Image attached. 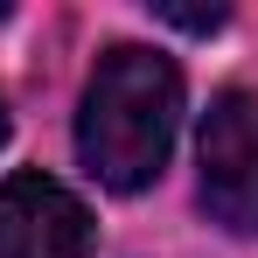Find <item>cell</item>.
Segmentation results:
<instances>
[{"label": "cell", "instance_id": "cell-1", "mask_svg": "<svg viewBox=\"0 0 258 258\" xmlns=\"http://www.w3.org/2000/svg\"><path fill=\"white\" fill-rule=\"evenodd\" d=\"M174 126H181V70L161 49H140V42L105 49L91 84H84V105H77L84 168L112 196H140L168 168Z\"/></svg>", "mask_w": 258, "mask_h": 258}, {"label": "cell", "instance_id": "cell-2", "mask_svg": "<svg viewBox=\"0 0 258 258\" xmlns=\"http://www.w3.org/2000/svg\"><path fill=\"white\" fill-rule=\"evenodd\" d=\"M196 161H203V210L223 230L258 237V91H223L203 112Z\"/></svg>", "mask_w": 258, "mask_h": 258}, {"label": "cell", "instance_id": "cell-3", "mask_svg": "<svg viewBox=\"0 0 258 258\" xmlns=\"http://www.w3.org/2000/svg\"><path fill=\"white\" fill-rule=\"evenodd\" d=\"M91 251H98V223L77 188H63L42 168L0 181V258H91Z\"/></svg>", "mask_w": 258, "mask_h": 258}, {"label": "cell", "instance_id": "cell-4", "mask_svg": "<svg viewBox=\"0 0 258 258\" xmlns=\"http://www.w3.org/2000/svg\"><path fill=\"white\" fill-rule=\"evenodd\" d=\"M161 21H174V28H188V35H210V28H223V7H154Z\"/></svg>", "mask_w": 258, "mask_h": 258}, {"label": "cell", "instance_id": "cell-5", "mask_svg": "<svg viewBox=\"0 0 258 258\" xmlns=\"http://www.w3.org/2000/svg\"><path fill=\"white\" fill-rule=\"evenodd\" d=\"M0 140H7V105H0Z\"/></svg>", "mask_w": 258, "mask_h": 258}, {"label": "cell", "instance_id": "cell-6", "mask_svg": "<svg viewBox=\"0 0 258 258\" xmlns=\"http://www.w3.org/2000/svg\"><path fill=\"white\" fill-rule=\"evenodd\" d=\"M0 21H7V0H0Z\"/></svg>", "mask_w": 258, "mask_h": 258}]
</instances>
